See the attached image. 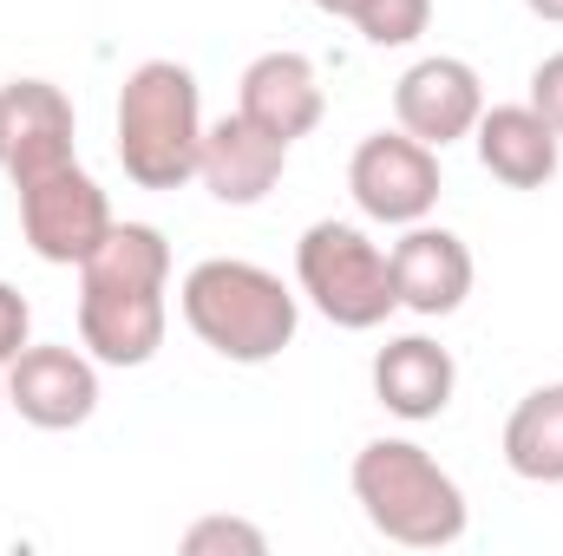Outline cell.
Segmentation results:
<instances>
[{
    "instance_id": "obj_13",
    "label": "cell",
    "mask_w": 563,
    "mask_h": 556,
    "mask_svg": "<svg viewBox=\"0 0 563 556\" xmlns=\"http://www.w3.org/2000/svg\"><path fill=\"white\" fill-rule=\"evenodd\" d=\"M236 112L256 119V125L282 144L308 138V132L321 125V112H328V92H321L314 59L295 53V46L256 53V59L243 66V79H236Z\"/></svg>"
},
{
    "instance_id": "obj_4",
    "label": "cell",
    "mask_w": 563,
    "mask_h": 556,
    "mask_svg": "<svg viewBox=\"0 0 563 556\" xmlns=\"http://www.w3.org/2000/svg\"><path fill=\"white\" fill-rule=\"evenodd\" d=\"M295 294L321 321H334L347 334H367L387 314H400L394 256L361 223H341V216H321V223L301 230V243H295Z\"/></svg>"
},
{
    "instance_id": "obj_2",
    "label": "cell",
    "mask_w": 563,
    "mask_h": 556,
    "mask_svg": "<svg viewBox=\"0 0 563 556\" xmlns=\"http://www.w3.org/2000/svg\"><path fill=\"white\" fill-rule=\"evenodd\" d=\"M347 485H354L361 518L400 551H445L472 524V504H465L459 478L413 438H367L354 452Z\"/></svg>"
},
{
    "instance_id": "obj_20",
    "label": "cell",
    "mask_w": 563,
    "mask_h": 556,
    "mask_svg": "<svg viewBox=\"0 0 563 556\" xmlns=\"http://www.w3.org/2000/svg\"><path fill=\"white\" fill-rule=\"evenodd\" d=\"M525 105L563 138V53H544V59L531 66V99H525Z\"/></svg>"
},
{
    "instance_id": "obj_23",
    "label": "cell",
    "mask_w": 563,
    "mask_h": 556,
    "mask_svg": "<svg viewBox=\"0 0 563 556\" xmlns=\"http://www.w3.org/2000/svg\"><path fill=\"white\" fill-rule=\"evenodd\" d=\"M538 20H551V26H563V0H525Z\"/></svg>"
},
{
    "instance_id": "obj_8",
    "label": "cell",
    "mask_w": 563,
    "mask_h": 556,
    "mask_svg": "<svg viewBox=\"0 0 563 556\" xmlns=\"http://www.w3.org/2000/svg\"><path fill=\"white\" fill-rule=\"evenodd\" d=\"M170 288L79 276V347L99 367H151L170 327Z\"/></svg>"
},
{
    "instance_id": "obj_19",
    "label": "cell",
    "mask_w": 563,
    "mask_h": 556,
    "mask_svg": "<svg viewBox=\"0 0 563 556\" xmlns=\"http://www.w3.org/2000/svg\"><path fill=\"white\" fill-rule=\"evenodd\" d=\"M269 551V531L250 524V518H197L184 531V556H263Z\"/></svg>"
},
{
    "instance_id": "obj_22",
    "label": "cell",
    "mask_w": 563,
    "mask_h": 556,
    "mask_svg": "<svg viewBox=\"0 0 563 556\" xmlns=\"http://www.w3.org/2000/svg\"><path fill=\"white\" fill-rule=\"evenodd\" d=\"M314 13H328V20H354L361 13V0H308Z\"/></svg>"
},
{
    "instance_id": "obj_9",
    "label": "cell",
    "mask_w": 563,
    "mask_h": 556,
    "mask_svg": "<svg viewBox=\"0 0 563 556\" xmlns=\"http://www.w3.org/2000/svg\"><path fill=\"white\" fill-rule=\"evenodd\" d=\"M7 407L40 432H73L99 413V360L86 347L26 341L7 360Z\"/></svg>"
},
{
    "instance_id": "obj_10",
    "label": "cell",
    "mask_w": 563,
    "mask_h": 556,
    "mask_svg": "<svg viewBox=\"0 0 563 556\" xmlns=\"http://www.w3.org/2000/svg\"><path fill=\"white\" fill-rule=\"evenodd\" d=\"M394 119H400L407 138L432 144V151L472 138V125L485 119V79H478V66L459 59V53H426V59H413L394 79Z\"/></svg>"
},
{
    "instance_id": "obj_3",
    "label": "cell",
    "mask_w": 563,
    "mask_h": 556,
    "mask_svg": "<svg viewBox=\"0 0 563 556\" xmlns=\"http://www.w3.org/2000/svg\"><path fill=\"white\" fill-rule=\"evenodd\" d=\"M203 86L177 59H144L119 86L112 112V151L139 190H184L197 177L203 151Z\"/></svg>"
},
{
    "instance_id": "obj_16",
    "label": "cell",
    "mask_w": 563,
    "mask_h": 556,
    "mask_svg": "<svg viewBox=\"0 0 563 556\" xmlns=\"http://www.w3.org/2000/svg\"><path fill=\"white\" fill-rule=\"evenodd\" d=\"M498 452H505L511 478H525V485H563V380L531 387L511 407Z\"/></svg>"
},
{
    "instance_id": "obj_17",
    "label": "cell",
    "mask_w": 563,
    "mask_h": 556,
    "mask_svg": "<svg viewBox=\"0 0 563 556\" xmlns=\"http://www.w3.org/2000/svg\"><path fill=\"white\" fill-rule=\"evenodd\" d=\"M79 276L170 288V243H164V230H157V223H112V230H106V243L79 263Z\"/></svg>"
},
{
    "instance_id": "obj_21",
    "label": "cell",
    "mask_w": 563,
    "mask_h": 556,
    "mask_svg": "<svg viewBox=\"0 0 563 556\" xmlns=\"http://www.w3.org/2000/svg\"><path fill=\"white\" fill-rule=\"evenodd\" d=\"M26 341H33V308H26V294H20L13 281H0V367H7Z\"/></svg>"
},
{
    "instance_id": "obj_1",
    "label": "cell",
    "mask_w": 563,
    "mask_h": 556,
    "mask_svg": "<svg viewBox=\"0 0 563 556\" xmlns=\"http://www.w3.org/2000/svg\"><path fill=\"white\" fill-rule=\"evenodd\" d=\"M177 308H184V327L230 367H269L301 334V294L276 269L243 256L197 263L177 288Z\"/></svg>"
},
{
    "instance_id": "obj_11",
    "label": "cell",
    "mask_w": 563,
    "mask_h": 556,
    "mask_svg": "<svg viewBox=\"0 0 563 556\" xmlns=\"http://www.w3.org/2000/svg\"><path fill=\"white\" fill-rule=\"evenodd\" d=\"M295 144L269 138L256 119L223 112L217 125H203V151H197V184L223 203V210H256L288 170Z\"/></svg>"
},
{
    "instance_id": "obj_12",
    "label": "cell",
    "mask_w": 563,
    "mask_h": 556,
    "mask_svg": "<svg viewBox=\"0 0 563 556\" xmlns=\"http://www.w3.org/2000/svg\"><path fill=\"white\" fill-rule=\"evenodd\" d=\"M387 256H394V288H400V308H407V314L445 321V314L465 308L472 276H478L465 236H452V230H439V223L426 216V223H407V230H400V243H394Z\"/></svg>"
},
{
    "instance_id": "obj_6",
    "label": "cell",
    "mask_w": 563,
    "mask_h": 556,
    "mask_svg": "<svg viewBox=\"0 0 563 556\" xmlns=\"http://www.w3.org/2000/svg\"><path fill=\"white\" fill-rule=\"evenodd\" d=\"M439 151L420 138H407L400 125L394 132H367L347 157V190L361 203L367 223H387V230H407L426 223L439 210Z\"/></svg>"
},
{
    "instance_id": "obj_5",
    "label": "cell",
    "mask_w": 563,
    "mask_h": 556,
    "mask_svg": "<svg viewBox=\"0 0 563 556\" xmlns=\"http://www.w3.org/2000/svg\"><path fill=\"white\" fill-rule=\"evenodd\" d=\"M112 223H119V216H112L99 177L79 170V164L20 184V236H26V249H33L40 263H53V269H79V263L106 243Z\"/></svg>"
},
{
    "instance_id": "obj_14",
    "label": "cell",
    "mask_w": 563,
    "mask_h": 556,
    "mask_svg": "<svg viewBox=\"0 0 563 556\" xmlns=\"http://www.w3.org/2000/svg\"><path fill=\"white\" fill-rule=\"evenodd\" d=\"M459 393V360L432 341V334H394L374 354V400L407 425H426L452 407Z\"/></svg>"
},
{
    "instance_id": "obj_15",
    "label": "cell",
    "mask_w": 563,
    "mask_h": 556,
    "mask_svg": "<svg viewBox=\"0 0 563 556\" xmlns=\"http://www.w3.org/2000/svg\"><path fill=\"white\" fill-rule=\"evenodd\" d=\"M472 151L505 190H544L563 170V138L531 105H485V119L472 125Z\"/></svg>"
},
{
    "instance_id": "obj_24",
    "label": "cell",
    "mask_w": 563,
    "mask_h": 556,
    "mask_svg": "<svg viewBox=\"0 0 563 556\" xmlns=\"http://www.w3.org/2000/svg\"><path fill=\"white\" fill-rule=\"evenodd\" d=\"M0 413H7V367H0Z\"/></svg>"
},
{
    "instance_id": "obj_18",
    "label": "cell",
    "mask_w": 563,
    "mask_h": 556,
    "mask_svg": "<svg viewBox=\"0 0 563 556\" xmlns=\"http://www.w3.org/2000/svg\"><path fill=\"white\" fill-rule=\"evenodd\" d=\"M354 26H361V40L367 46H413L426 26H432V0H361V13H354Z\"/></svg>"
},
{
    "instance_id": "obj_7",
    "label": "cell",
    "mask_w": 563,
    "mask_h": 556,
    "mask_svg": "<svg viewBox=\"0 0 563 556\" xmlns=\"http://www.w3.org/2000/svg\"><path fill=\"white\" fill-rule=\"evenodd\" d=\"M79 164V112L53 79H7L0 86V170L20 184Z\"/></svg>"
}]
</instances>
